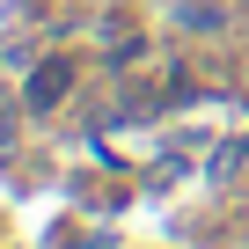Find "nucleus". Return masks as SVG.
<instances>
[{
  "label": "nucleus",
  "instance_id": "obj_1",
  "mask_svg": "<svg viewBox=\"0 0 249 249\" xmlns=\"http://www.w3.org/2000/svg\"><path fill=\"white\" fill-rule=\"evenodd\" d=\"M66 88H73V66H66V59H44V66L30 73V88H22V103H30V110L44 117V110H59V103H66Z\"/></svg>",
  "mask_w": 249,
  "mask_h": 249
},
{
  "label": "nucleus",
  "instance_id": "obj_2",
  "mask_svg": "<svg viewBox=\"0 0 249 249\" xmlns=\"http://www.w3.org/2000/svg\"><path fill=\"white\" fill-rule=\"evenodd\" d=\"M213 183H249V140H234V147L213 154Z\"/></svg>",
  "mask_w": 249,
  "mask_h": 249
},
{
  "label": "nucleus",
  "instance_id": "obj_3",
  "mask_svg": "<svg viewBox=\"0 0 249 249\" xmlns=\"http://www.w3.org/2000/svg\"><path fill=\"white\" fill-rule=\"evenodd\" d=\"M183 22H191V30H220L227 15H220V8H205V0H191V8H183Z\"/></svg>",
  "mask_w": 249,
  "mask_h": 249
},
{
  "label": "nucleus",
  "instance_id": "obj_4",
  "mask_svg": "<svg viewBox=\"0 0 249 249\" xmlns=\"http://www.w3.org/2000/svg\"><path fill=\"white\" fill-rule=\"evenodd\" d=\"M15 147V124H8V110H0V154H8Z\"/></svg>",
  "mask_w": 249,
  "mask_h": 249
}]
</instances>
